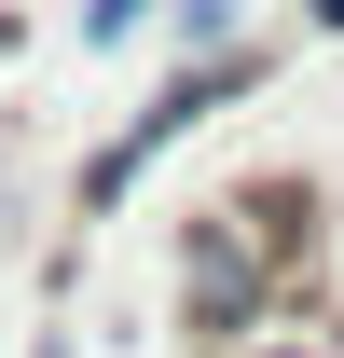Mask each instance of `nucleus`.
<instances>
[{
	"mask_svg": "<svg viewBox=\"0 0 344 358\" xmlns=\"http://www.w3.org/2000/svg\"><path fill=\"white\" fill-rule=\"evenodd\" d=\"M152 14H166V0H83V42L110 55V42H138V28H152Z\"/></svg>",
	"mask_w": 344,
	"mask_h": 358,
	"instance_id": "7ed1b4c3",
	"label": "nucleus"
},
{
	"mask_svg": "<svg viewBox=\"0 0 344 358\" xmlns=\"http://www.w3.org/2000/svg\"><path fill=\"white\" fill-rule=\"evenodd\" d=\"M207 358H344V345H303V331H248V345H207Z\"/></svg>",
	"mask_w": 344,
	"mask_h": 358,
	"instance_id": "20e7f679",
	"label": "nucleus"
},
{
	"mask_svg": "<svg viewBox=\"0 0 344 358\" xmlns=\"http://www.w3.org/2000/svg\"><path fill=\"white\" fill-rule=\"evenodd\" d=\"M261 83H275V55H261V42H220V55H179L166 83H152V96L124 110V124H110V138L83 152V221H110V207H124V193H138L152 166H166V152H179L193 124H220V110H234V96H261Z\"/></svg>",
	"mask_w": 344,
	"mask_h": 358,
	"instance_id": "f257e3e1",
	"label": "nucleus"
},
{
	"mask_svg": "<svg viewBox=\"0 0 344 358\" xmlns=\"http://www.w3.org/2000/svg\"><path fill=\"white\" fill-rule=\"evenodd\" d=\"M0 55H14V14H0Z\"/></svg>",
	"mask_w": 344,
	"mask_h": 358,
	"instance_id": "0eeeda50",
	"label": "nucleus"
},
{
	"mask_svg": "<svg viewBox=\"0 0 344 358\" xmlns=\"http://www.w3.org/2000/svg\"><path fill=\"white\" fill-rule=\"evenodd\" d=\"M28 358H69V331H28Z\"/></svg>",
	"mask_w": 344,
	"mask_h": 358,
	"instance_id": "423d86ee",
	"label": "nucleus"
},
{
	"mask_svg": "<svg viewBox=\"0 0 344 358\" xmlns=\"http://www.w3.org/2000/svg\"><path fill=\"white\" fill-rule=\"evenodd\" d=\"M166 42L179 55H220V42H248V14H234V0H166Z\"/></svg>",
	"mask_w": 344,
	"mask_h": 358,
	"instance_id": "f03ea898",
	"label": "nucleus"
},
{
	"mask_svg": "<svg viewBox=\"0 0 344 358\" xmlns=\"http://www.w3.org/2000/svg\"><path fill=\"white\" fill-rule=\"evenodd\" d=\"M303 28H317V42H344V0H303Z\"/></svg>",
	"mask_w": 344,
	"mask_h": 358,
	"instance_id": "39448f33",
	"label": "nucleus"
}]
</instances>
